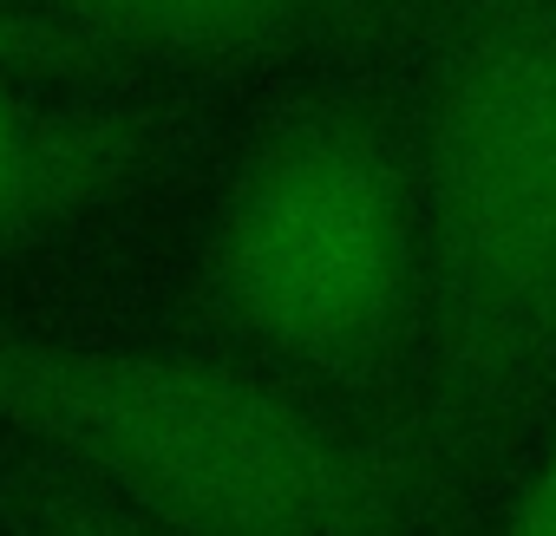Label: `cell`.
Here are the masks:
<instances>
[{
    "mask_svg": "<svg viewBox=\"0 0 556 536\" xmlns=\"http://www.w3.org/2000/svg\"><path fill=\"white\" fill-rule=\"evenodd\" d=\"M419 516L458 523L556 399V0H458L419 99Z\"/></svg>",
    "mask_w": 556,
    "mask_h": 536,
    "instance_id": "obj_1",
    "label": "cell"
},
{
    "mask_svg": "<svg viewBox=\"0 0 556 536\" xmlns=\"http://www.w3.org/2000/svg\"><path fill=\"white\" fill-rule=\"evenodd\" d=\"M0 432L177 536H432L400 412L249 354L0 321Z\"/></svg>",
    "mask_w": 556,
    "mask_h": 536,
    "instance_id": "obj_2",
    "label": "cell"
},
{
    "mask_svg": "<svg viewBox=\"0 0 556 536\" xmlns=\"http://www.w3.org/2000/svg\"><path fill=\"white\" fill-rule=\"evenodd\" d=\"M419 164L361 99L302 105L236 164L197 261L203 321L302 386L374 406L419 354Z\"/></svg>",
    "mask_w": 556,
    "mask_h": 536,
    "instance_id": "obj_3",
    "label": "cell"
},
{
    "mask_svg": "<svg viewBox=\"0 0 556 536\" xmlns=\"http://www.w3.org/2000/svg\"><path fill=\"white\" fill-rule=\"evenodd\" d=\"M157 164V118L53 99L27 73H0V255L131 196Z\"/></svg>",
    "mask_w": 556,
    "mask_h": 536,
    "instance_id": "obj_4",
    "label": "cell"
},
{
    "mask_svg": "<svg viewBox=\"0 0 556 536\" xmlns=\"http://www.w3.org/2000/svg\"><path fill=\"white\" fill-rule=\"evenodd\" d=\"M131 60H262L387 34L413 0H0Z\"/></svg>",
    "mask_w": 556,
    "mask_h": 536,
    "instance_id": "obj_5",
    "label": "cell"
},
{
    "mask_svg": "<svg viewBox=\"0 0 556 536\" xmlns=\"http://www.w3.org/2000/svg\"><path fill=\"white\" fill-rule=\"evenodd\" d=\"M0 529L8 536H177L131 503L105 497L99 484L73 477L53 458H8L0 464Z\"/></svg>",
    "mask_w": 556,
    "mask_h": 536,
    "instance_id": "obj_6",
    "label": "cell"
},
{
    "mask_svg": "<svg viewBox=\"0 0 556 536\" xmlns=\"http://www.w3.org/2000/svg\"><path fill=\"white\" fill-rule=\"evenodd\" d=\"M125 66L118 53H105L99 40L27 14V8H0V73H27V79H79V73H112Z\"/></svg>",
    "mask_w": 556,
    "mask_h": 536,
    "instance_id": "obj_7",
    "label": "cell"
},
{
    "mask_svg": "<svg viewBox=\"0 0 556 536\" xmlns=\"http://www.w3.org/2000/svg\"><path fill=\"white\" fill-rule=\"evenodd\" d=\"M491 536H556V419H549V438L536 445V464L523 471L504 516L491 523Z\"/></svg>",
    "mask_w": 556,
    "mask_h": 536,
    "instance_id": "obj_8",
    "label": "cell"
}]
</instances>
